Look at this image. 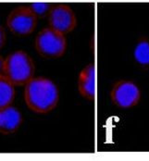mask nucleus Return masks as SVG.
I'll list each match as a JSON object with an SVG mask.
<instances>
[{"label":"nucleus","instance_id":"5","mask_svg":"<svg viewBox=\"0 0 149 161\" xmlns=\"http://www.w3.org/2000/svg\"><path fill=\"white\" fill-rule=\"evenodd\" d=\"M37 16L29 7H19L13 9L7 19L9 30L18 35H28L36 27Z\"/></svg>","mask_w":149,"mask_h":161},{"label":"nucleus","instance_id":"7","mask_svg":"<svg viewBox=\"0 0 149 161\" xmlns=\"http://www.w3.org/2000/svg\"><path fill=\"white\" fill-rule=\"evenodd\" d=\"M78 91L80 95L90 101L95 100L97 95L96 68L94 64L85 66L78 76Z\"/></svg>","mask_w":149,"mask_h":161},{"label":"nucleus","instance_id":"8","mask_svg":"<svg viewBox=\"0 0 149 161\" xmlns=\"http://www.w3.org/2000/svg\"><path fill=\"white\" fill-rule=\"evenodd\" d=\"M22 122V116L19 110L8 105L0 108V133L11 134L19 128Z\"/></svg>","mask_w":149,"mask_h":161},{"label":"nucleus","instance_id":"1","mask_svg":"<svg viewBox=\"0 0 149 161\" xmlns=\"http://www.w3.org/2000/svg\"><path fill=\"white\" fill-rule=\"evenodd\" d=\"M24 100L32 111L47 114L57 107L59 91L57 84L48 78L33 77L25 84Z\"/></svg>","mask_w":149,"mask_h":161},{"label":"nucleus","instance_id":"3","mask_svg":"<svg viewBox=\"0 0 149 161\" xmlns=\"http://www.w3.org/2000/svg\"><path fill=\"white\" fill-rule=\"evenodd\" d=\"M35 48L45 58H59L67 48L65 34L51 27L43 29L35 38Z\"/></svg>","mask_w":149,"mask_h":161},{"label":"nucleus","instance_id":"10","mask_svg":"<svg viewBox=\"0 0 149 161\" xmlns=\"http://www.w3.org/2000/svg\"><path fill=\"white\" fill-rule=\"evenodd\" d=\"M135 60L141 65H149V42L146 39L139 41L134 48Z\"/></svg>","mask_w":149,"mask_h":161},{"label":"nucleus","instance_id":"6","mask_svg":"<svg viewBox=\"0 0 149 161\" xmlns=\"http://www.w3.org/2000/svg\"><path fill=\"white\" fill-rule=\"evenodd\" d=\"M47 15L49 27L64 34L71 32L77 23L75 13L65 4L53 5Z\"/></svg>","mask_w":149,"mask_h":161},{"label":"nucleus","instance_id":"4","mask_svg":"<svg viewBox=\"0 0 149 161\" xmlns=\"http://www.w3.org/2000/svg\"><path fill=\"white\" fill-rule=\"evenodd\" d=\"M110 97L117 107L130 108L139 103L141 92L139 87L132 80H119L112 87Z\"/></svg>","mask_w":149,"mask_h":161},{"label":"nucleus","instance_id":"2","mask_svg":"<svg viewBox=\"0 0 149 161\" xmlns=\"http://www.w3.org/2000/svg\"><path fill=\"white\" fill-rule=\"evenodd\" d=\"M34 69L33 58L26 52L18 50L4 59L3 75L14 85H25L33 77Z\"/></svg>","mask_w":149,"mask_h":161},{"label":"nucleus","instance_id":"13","mask_svg":"<svg viewBox=\"0 0 149 161\" xmlns=\"http://www.w3.org/2000/svg\"><path fill=\"white\" fill-rule=\"evenodd\" d=\"M4 59L3 57L0 55V75L3 74V69H4Z\"/></svg>","mask_w":149,"mask_h":161},{"label":"nucleus","instance_id":"11","mask_svg":"<svg viewBox=\"0 0 149 161\" xmlns=\"http://www.w3.org/2000/svg\"><path fill=\"white\" fill-rule=\"evenodd\" d=\"M52 5H50L49 3H42V2H38V3H32L29 8H31V10L37 17L45 16L47 15L49 12L50 8H51Z\"/></svg>","mask_w":149,"mask_h":161},{"label":"nucleus","instance_id":"9","mask_svg":"<svg viewBox=\"0 0 149 161\" xmlns=\"http://www.w3.org/2000/svg\"><path fill=\"white\" fill-rule=\"evenodd\" d=\"M15 98V85L3 74L0 75V108L11 105Z\"/></svg>","mask_w":149,"mask_h":161},{"label":"nucleus","instance_id":"12","mask_svg":"<svg viewBox=\"0 0 149 161\" xmlns=\"http://www.w3.org/2000/svg\"><path fill=\"white\" fill-rule=\"evenodd\" d=\"M6 41V34H5V31L4 29L0 26V48L4 46Z\"/></svg>","mask_w":149,"mask_h":161}]
</instances>
